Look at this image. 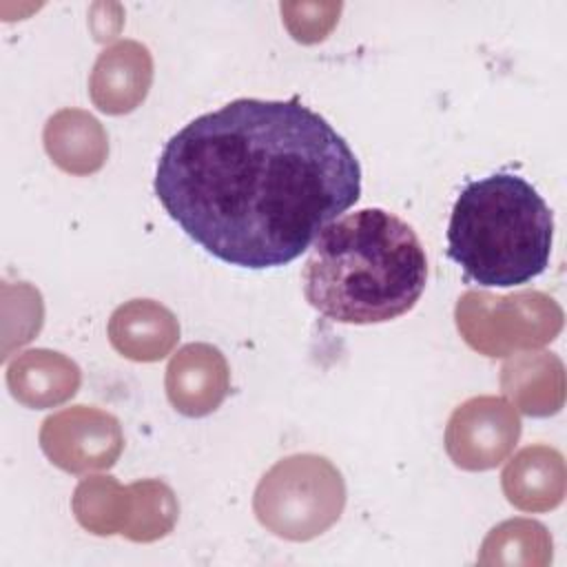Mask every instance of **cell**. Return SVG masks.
I'll return each instance as SVG.
<instances>
[{
  "instance_id": "6da1fadb",
  "label": "cell",
  "mask_w": 567,
  "mask_h": 567,
  "mask_svg": "<svg viewBox=\"0 0 567 567\" xmlns=\"http://www.w3.org/2000/svg\"><path fill=\"white\" fill-rule=\"evenodd\" d=\"M155 195L206 252L264 270L297 259L359 202L361 166L343 135L297 97H239L166 142Z\"/></svg>"
},
{
  "instance_id": "7a4b0ae2",
  "label": "cell",
  "mask_w": 567,
  "mask_h": 567,
  "mask_svg": "<svg viewBox=\"0 0 567 567\" xmlns=\"http://www.w3.org/2000/svg\"><path fill=\"white\" fill-rule=\"evenodd\" d=\"M308 303L337 323H385L410 312L427 284V257L408 221L361 208L328 224L303 264Z\"/></svg>"
},
{
  "instance_id": "3957f363",
  "label": "cell",
  "mask_w": 567,
  "mask_h": 567,
  "mask_svg": "<svg viewBox=\"0 0 567 567\" xmlns=\"http://www.w3.org/2000/svg\"><path fill=\"white\" fill-rule=\"evenodd\" d=\"M554 215L520 175L501 171L458 193L447 224V257L485 288L520 286L549 266Z\"/></svg>"
},
{
  "instance_id": "277c9868",
  "label": "cell",
  "mask_w": 567,
  "mask_h": 567,
  "mask_svg": "<svg viewBox=\"0 0 567 567\" xmlns=\"http://www.w3.org/2000/svg\"><path fill=\"white\" fill-rule=\"evenodd\" d=\"M257 520L279 538L310 540L330 529L346 507L341 472L319 454L277 461L252 498Z\"/></svg>"
},
{
  "instance_id": "5b68a950",
  "label": "cell",
  "mask_w": 567,
  "mask_h": 567,
  "mask_svg": "<svg viewBox=\"0 0 567 567\" xmlns=\"http://www.w3.org/2000/svg\"><path fill=\"white\" fill-rule=\"evenodd\" d=\"M454 317L467 346L485 357L540 348L563 330V308L538 290L516 295L470 290L458 299Z\"/></svg>"
},
{
  "instance_id": "8992f818",
  "label": "cell",
  "mask_w": 567,
  "mask_h": 567,
  "mask_svg": "<svg viewBox=\"0 0 567 567\" xmlns=\"http://www.w3.org/2000/svg\"><path fill=\"white\" fill-rule=\"evenodd\" d=\"M40 447L60 470L82 474L115 465L124 447V434L113 414L100 408L73 405L44 419Z\"/></svg>"
},
{
  "instance_id": "52a82bcc",
  "label": "cell",
  "mask_w": 567,
  "mask_h": 567,
  "mask_svg": "<svg viewBox=\"0 0 567 567\" xmlns=\"http://www.w3.org/2000/svg\"><path fill=\"white\" fill-rule=\"evenodd\" d=\"M520 436L516 408L501 396H474L461 403L445 427V450L454 465L483 472L501 465Z\"/></svg>"
},
{
  "instance_id": "ba28073f",
  "label": "cell",
  "mask_w": 567,
  "mask_h": 567,
  "mask_svg": "<svg viewBox=\"0 0 567 567\" xmlns=\"http://www.w3.org/2000/svg\"><path fill=\"white\" fill-rule=\"evenodd\" d=\"M230 392V370L219 348L188 343L179 348L166 368V396L184 416L215 412Z\"/></svg>"
},
{
  "instance_id": "9c48e42d",
  "label": "cell",
  "mask_w": 567,
  "mask_h": 567,
  "mask_svg": "<svg viewBox=\"0 0 567 567\" xmlns=\"http://www.w3.org/2000/svg\"><path fill=\"white\" fill-rule=\"evenodd\" d=\"M151 82V51L142 42L120 40L97 55L89 78V95L102 113L122 115L144 102Z\"/></svg>"
},
{
  "instance_id": "30bf717a",
  "label": "cell",
  "mask_w": 567,
  "mask_h": 567,
  "mask_svg": "<svg viewBox=\"0 0 567 567\" xmlns=\"http://www.w3.org/2000/svg\"><path fill=\"white\" fill-rule=\"evenodd\" d=\"M179 339L177 317L153 299H131L109 319L111 346L131 361H159Z\"/></svg>"
},
{
  "instance_id": "8fae6325",
  "label": "cell",
  "mask_w": 567,
  "mask_h": 567,
  "mask_svg": "<svg viewBox=\"0 0 567 567\" xmlns=\"http://www.w3.org/2000/svg\"><path fill=\"white\" fill-rule=\"evenodd\" d=\"M501 483L507 501L523 512L556 509L567 489L565 458L556 447L527 445L505 465Z\"/></svg>"
},
{
  "instance_id": "7c38bea8",
  "label": "cell",
  "mask_w": 567,
  "mask_h": 567,
  "mask_svg": "<svg viewBox=\"0 0 567 567\" xmlns=\"http://www.w3.org/2000/svg\"><path fill=\"white\" fill-rule=\"evenodd\" d=\"M82 381V372L62 352L35 348L18 354L7 368V385L27 408H53L69 401Z\"/></svg>"
},
{
  "instance_id": "4fadbf2b",
  "label": "cell",
  "mask_w": 567,
  "mask_h": 567,
  "mask_svg": "<svg viewBox=\"0 0 567 567\" xmlns=\"http://www.w3.org/2000/svg\"><path fill=\"white\" fill-rule=\"evenodd\" d=\"M501 388L527 416H551L565 403V365L554 352H523L505 361Z\"/></svg>"
},
{
  "instance_id": "5bb4252c",
  "label": "cell",
  "mask_w": 567,
  "mask_h": 567,
  "mask_svg": "<svg viewBox=\"0 0 567 567\" xmlns=\"http://www.w3.org/2000/svg\"><path fill=\"white\" fill-rule=\"evenodd\" d=\"M44 148L53 164L71 175L100 171L109 155L104 126L82 109H62L44 124Z\"/></svg>"
},
{
  "instance_id": "9a60e30c",
  "label": "cell",
  "mask_w": 567,
  "mask_h": 567,
  "mask_svg": "<svg viewBox=\"0 0 567 567\" xmlns=\"http://www.w3.org/2000/svg\"><path fill=\"white\" fill-rule=\"evenodd\" d=\"M71 505L84 529L97 536L124 534L133 514V489L113 476H91L75 487Z\"/></svg>"
},
{
  "instance_id": "2e32d148",
  "label": "cell",
  "mask_w": 567,
  "mask_h": 567,
  "mask_svg": "<svg viewBox=\"0 0 567 567\" xmlns=\"http://www.w3.org/2000/svg\"><path fill=\"white\" fill-rule=\"evenodd\" d=\"M478 563L538 565L551 563V536L545 525L532 518H512L496 525L483 540Z\"/></svg>"
},
{
  "instance_id": "e0dca14e",
  "label": "cell",
  "mask_w": 567,
  "mask_h": 567,
  "mask_svg": "<svg viewBox=\"0 0 567 567\" xmlns=\"http://www.w3.org/2000/svg\"><path fill=\"white\" fill-rule=\"evenodd\" d=\"M133 514L124 536L137 543H151L166 536L179 514L173 489L155 478L131 483Z\"/></svg>"
},
{
  "instance_id": "ac0fdd59",
  "label": "cell",
  "mask_w": 567,
  "mask_h": 567,
  "mask_svg": "<svg viewBox=\"0 0 567 567\" xmlns=\"http://www.w3.org/2000/svg\"><path fill=\"white\" fill-rule=\"evenodd\" d=\"M339 2H284L281 16L297 42H321L339 20Z\"/></svg>"
}]
</instances>
